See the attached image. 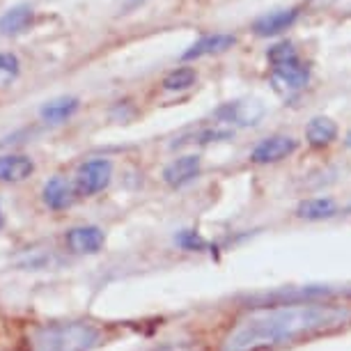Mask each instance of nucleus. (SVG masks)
Listing matches in <instances>:
<instances>
[{"instance_id":"nucleus-24","label":"nucleus","mask_w":351,"mask_h":351,"mask_svg":"<svg viewBox=\"0 0 351 351\" xmlns=\"http://www.w3.org/2000/svg\"><path fill=\"white\" fill-rule=\"evenodd\" d=\"M3 225H5V214H3V207H0V230H3Z\"/></svg>"},{"instance_id":"nucleus-14","label":"nucleus","mask_w":351,"mask_h":351,"mask_svg":"<svg viewBox=\"0 0 351 351\" xmlns=\"http://www.w3.org/2000/svg\"><path fill=\"white\" fill-rule=\"evenodd\" d=\"M296 19H299V10L269 12V14L260 16L253 23V30H255V35H260V37H274V35H278V32L291 28Z\"/></svg>"},{"instance_id":"nucleus-2","label":"nucleus","mask_w":351,"mask_h":351,"mask_svg":"<svg viewBox=\"0 0 351 351\" xmlns=\"http://www.w3.org/2000/svg\"><path fill=\"white\" fill-rule=\"evenodd\" d=\"M101 344V328L90 322H46L32 328L30 351H92Z\"/></svg>"},{"instance_id":"nucleus-23","label":"nucleus","mask_w":351,"mask_h":351,"mask_svg":"<svg viewBox=\"0 0 351 351\" xmlns=\"http://www.w3.org/2000/svg\"><path fill=\"white\" fill-rule=\"evenodd\" d=\"M344 145H347V147L351 149V131H349V134H347V138H344Z\"/></svg>"},{"instance_id":"nucleus-13","label":"nucleus","mask_w":351,"mask_h":351,"mask_svg":"<svg viewBox=\"0 0 351 351\" xmlns=\"http://www.w3.org/2000/svg\"><path fill=\"white\" fill-rule=\"evenodd\" d=\"M32 21H35V10L30 5H14L0 16V35L5 37H16V35H23L25 30L30 28Z\"/></svg>"},{"instance_id":"nucleus-11","label":"nucleus","mask_w":351,"mask_h":351,"mask_svg":"<svg viewBox=\"0 0 351 351\" xmlns=\"http://www.w3.org/2000/svg\"><path fill=\"white\" fill-rule=\"evenodd\" d=\"M35 172V163L25 154H3L0 156V182L21 184Z\"/></svg>"},{"instance_id":"nucleus-16","label":"nucleus","mask_w":351,"mask_h":351,"mask_svg":"<svg viewBox=\"0 0 351 351\" xmlns=\"http://www.w3.org/2000/svg\"><path fill=\"white\" fill-rule=\"evenodd\" d=\"M237 42L234 35H223V32H216V35H204L200 37L197 42L191 46V49L184 53V60H197L202 56H211V53H221V51H228L232 49Z\"/></svg>"},{"instance_id":"nucleus-5","label":"nucleus","mask_w":351,"mask_h":351,"mask_svg":"<svg viewBox=\"0 0 351 351\" xmlns=\"http://www.w3.org/2000/svg\"><path fill=\"white\" fill-rule=\"evenodd\" d=\"M110 180H112V163L108 158H90V161L81 163L74 184L78 195L92 197L108 189Z\"/></svg>"},{"instance_id":"nucleus-7","label":"nucleus","mask_w":351,"mask_h":351,"mask_svg":"<svg viewBox=\"0 0 351 351\" xmlns=\"http://www.w3.org/2000/svg\"><path fill=\"white\" fill-rule=\"evenodd\" d=\"M296 147H299V143L291 136H271L255 145V149L250 152V161L257 165L278 163V161H282V158L294 154Z\"/></svg>"},{"instance_id":"nucleus-8","label":"nucleus","mask_w":351,"mask_h":351,"mask_svg":"<svg viewBox=\"0 0 351 351\" xmlns=\"http://www.w3.org/2000/svg\"><path fill=\"white\" fill-rule=\"evenodd\" d=\"M264 106L257 101H230L214 112L218 124H237V127H253L262 120Z\"/></svg>"},{"instance_id":"nucleus-1","label":"nucleus","mask_w":351,"mask_h":351,"mask_svg":"<svg viewBox=\"0 0 351 351\" xmlns=\"http://www.w3.org/2000/svg\"><path fill=\"white\" fill-rule=\"evenodd\" d=\"M351 322V308L335 301L289 303L253 308L223 337L221 351H264L301 337L342 328Z\"/></svg>"},{"instance_id":"nucleus-10","label":"nucleus","mask_w":351,"mask_h":351,"mask_svg":"<svg viewBox=\"0 0 351 351\" xmlns=\"http://www.w3.org/2000/svg\"><path fill=\"white\" fill-rule=\"evenodd\" d=\"M76 195H78L76 184H71L69 180H64V177H60V175L51 177L42 189V200L51 211L69 209L71 204L76 202Z\"/></svg>"},{"instance_id":"nucleus-25","label":"nucleus","mask_w":351,"mask_h":351,"mask_svg":"<svg viewBox=\"0 0 351 351\" xmlns=\"http://www.w3.org/2000/svg\"><path fill=\"white\" fill-rule=\"evenodd\" d=\"M344 214H351V202L347 204V207H344Z\"/></svg>"},{"instance_id":"nucleus-6","label":"nucleus","mask_w":351,"mask_h":351,"mask_svg":"<svg viewBox=\"0 0 351 351\" xmlns=\"http://www.w3.org/2000/svg\"><path fill=\"white\" fill-rule=\"evenodd\" d=\"M64 243L74 255H97L106 246V232L97 225H76L64 234Z\"/></svg>"},{"instance_id":"nucleus-3","label":"nucleus","mask_w":351,"mask_h":351,"mask_svg":"<svg viewBox=\"0 0 351 351\" xmlns=\"http://www.w3.org/2000/svg\"><path fill=\"white\" fill-rule=\"evenodd\" d=\"M267 58L271 62V81L280 92H299L310 83V67L301 62L299 53L289 42L271 46Z\"/></svg>"},{"instance_id":"nucleus-18","label":"nucleus","mask_w":351,"mask_h":351,"mask_svg":"<svg viewBox=\"0 0 351 351\" xmlns=\"http://www.w3.org/2000/svg\"><path fill=\"white\" fill-rule=\"evenodd\" d=\"M197 81V74L193 67H177L170 74H165L163 78V90L165 92H184L189 88H193Z\"/></svg>"},{"instance_id":"nucleus-20","label":"nucleus","mask_w":351,"mask_h":351,"mask_svg":"<svg viewBox=\"0 0 351 351\" xmlns=\"http://www.w3.org/2000/svg\"><path fill=\"white\" fill-rule=\"evenodd\" d=\"M175 246L184 250V253H207L209 248V241L204 239L197 230H189L184 228L175 234Z\"/></svg>"},{"instance_id":"nucleus-17","label":"nucleus","mask_w":351,"mask_h":351,"mask_svg":"<svg viewBox=\"0 0 351 351\" xmlns=\"http://www.w3.org/2000/svg\"><path fill=\"white\" fill-rule=\"evenodd\" d=\"M337 138V124L330 120V117H313L306 127V141L310 147L315 149H322V147H328Z\"/></svg>"},{"instance_id":"nucleus-21","label":"nucleus","mask_w":351,"mask_h":351,"mask_svg":"<svg viewBox=\"0 0 351 351\" xmlns=\"http://www.w3.org/2000/svg\"><path fill=\"white\" fill-rule=\"evenodd\" d=\"M152 351H197V347L191 342H168V344H161V347H156Z\"/></svg>"},{"instance_id":"nucleus-15","label":"nucleus","mask_w":351,"mask_h":351,"mask_svg":"<svg viewBox=\"0 0 351 351\" xmlns=\"http://www.w3.org/2000/svg\"><path fill=\"white\" fill-rule=\"evenodd\" d=\"M296 216L303 221L317 223V221H328V218L337 216V204L333 197L319 195V197H308L296 207Z\"/></svg>"},{"instance_id":"nucleus-22","label":"nucleus","mask_w":351,"mask_h":351,"mask_svg":"<svg viewBox=\"0 0 351 351\" xmlns=\"http://www.w3.org/2000/svg\"><path fill=\"white\" fill-rule=\"evenodd\" d=\"M143 0H127V5H124V10H129V8H136V5H141Z\"/></svg>"},{"instance_id":"nucleus-9","label":"nucleus","mask_w":351,"mask_h":351,"mask_svg":"<svg viewBox=\"0 0 351 351\" xmlns=\"http://www.w3.org/2000/svg\"><path fill=\"white\" fill-rule=\"evenodd\" d=\"M202 170V158L197 154H184L177 156L175 161H170L163 168V182L168 184L170 189H182L197 180Z\"/></svg>"},{"instance_id":"nucleus-19","label":"nucleus","mask_w":351,"mask_h":351,"mask_svg":"<svg viewBox=\"0 0 351 351\" xmlns=\"http://www.w3.org/2000/svg\"><path fill=\"white\" fill-rule=\"evenodd\" d=\"M21 76V60L14 53L0 51V90L12 88Z\"/></svg>"},{"instance_id":"nucleus-12","label":"nucleus","mask_w":351,"mask_h":351,"mask_svg":"<svg viewBox=\"0 0 351 351\" xmlns=\"http://www.w3.org/2000/svg\"><path fill=\"white\" fill-rule=\"evenodd\" d=\"M78 108H81L78 97L64 95V97H56V99H51V101H46L42 106V110H39V117H42L46 124H64L76 115Z\"/></svg>"},{"instance_id":"nucleus-4","label":"nucleus","mask_w":351,"mask_h":351,"mask_svg":"<svg viewBox=\"0 0 351 351\" xmlns=\"http://www.w3.org/2000/svg\"><path fill=\"white\" fill-rule=\"evenodd\" d=\"M342 294H351V289L330 287V285H308V287H287V289L255 294L250 296L248 303H253V308L289 306V303H322V301H333L335 296Z\"/></svg>"}]
</instances>
